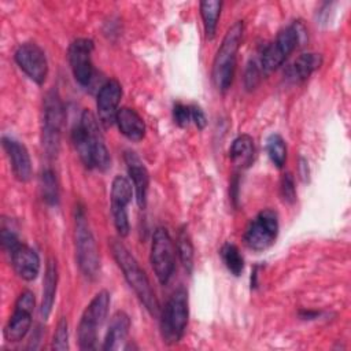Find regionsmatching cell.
<instances>
[{"instance_id":"ffe728a7","label":"cell","mask_w":351,"mask_h":351,"mask_svg":"<svg viewBox=\"0 0 351 351\" xmlns=\"http://www.w3.org/2000/svg\"><path fill=\"white\" fill-rule=\"evenodd\" d=\"M115 123L119 132L130 141H140L145 134V123L143 118L129 107H121L118 110Z\"/></svg>"},{"instance_id":"30bf717a","label":"cell","mask_w":351,"mask_h":351,"mask_svg":"<svg viewBox=\"0 0 351 351\" xmlns=\"http://www.w3.org/2000/svg\"><path fill=\"white\" fill-rule=\"evenodd\" d=\"M278 228L277 213L270 208L262 210L248 223L244 233V243L252 251H265L274 244Z\"/></svg>"},{"instance_id":"e0dca14e","label":"cell","mask_w":351,"mask_h":351,"mask_svg":"<svg viewBox=\"0 0 351 351\" xmlns=\"http://www.w3.org/2000/svg\"><path fill=\"white\" fill-rule=\"evenodd\" d=\"M1 141H3V148L7 152V156L10 159L11 169L15 178L21 182L29 181L32 177V160L26 147L21 141L7 136H4Z\"/></svg>"},{"instance_id":"7402d4cb","label":"cell","mask_w":351,"mask_h":351,"mask_svg":"<svg viewBox=\"0 0 351 351\" xmlns=\"http://www.w3.org/2000/svg\"><path fill=\"white\" fill-rule=\"evenodd\" d=\"M130 329V318L125 311H117L110 321L103 350L110 351V350H118L122 343L125 341L128 333Z\"/></svg>"},{"instance_id":"2e32d148","label":"cell","mask_w":351,"mask_h":351,"mask_svg":"<svg viewBox=\"0 0 351 351\" xmlns=\"http://www.w3.org/2000/svg\"><path fill=\"white\" fill-rule=\"evenodd\" d=\"M123 159H125V163H126V169H128L130 182L133 184V188H134L137 206L140 208H145V206H147V193H148V186H149L148 170H147L144 162L140 159V156L132 149L125 151Z\"/></svg>"},{"instance_id":"3957f363","label":"cell","mask_w":351,"mask_h":351,"mask_svg":"<svg viewBox=\"0 0 351 351\" xmlns=\"http://www.w3.org/2000/svg\"><path fill=\"white\" fill-rule=\"evenodd\" d=\"M244 32V25L241 21L234 22L228 32L217 51L213 63V81L218 90L225 92L230 88L234 69H236V58L237 51L240 48L241 37Z\"/></svg>"},{"instance_id":"5bb4252c","label":"cell","mask_w":351,"mask_h":351,"mask_svg":"<svg viewBox=\"0 0 351 351\" xmlns=\"http://www.w3.org/2000/svg\"><path fill=\"white\" fill-rule=\"evenodd\" d=\"M93 41L89 38H77L69 48V63L75 81L81 86L89 85L93 75L92 52Z\"/></svg>"},{"instance_id":"4dcf8cb0","label":"cell","mask_w":351,"mask_h":351,"mask_svg":"<svg viewBox=\"0 0 351 351\" xmlns=\"http://www.w3.org/2000/svg\"><path fill=\"white\" fill-rule=\"evenodd\" d=\"M280 195L284 203L292 204L296 200V186H295V180L291 173H285L281 178L280 182Z\"/></svg>"},{"instance_id":"603a6c76","label":"cell","mask_w":351,"mask_h":351,"mask_svg":"<svg viewBox=\"0 0 351 351\" xmlns=\"http://www.w3.org/2000/svg\"><path fill=\"white\" fill-rule=\"evenodd\" d=\"M254 155H255V145L251 136L241 134L237 138H234L229 149V158L237 167H241V169L248 167L254 160Z\"/></svg>"},{"instance_id":"9a60e30c","label":"cell","mask_w":351,"mask_h":351,"mask_svg":"<svg viewBox=\"0 0 351 351\" xmlns=\"http://www.w3.org/2000/svg\"><path fill=\"white\" fill-rule=\"evenodd\" d=\"M121 97L122 88L117 80H108L97 92L96 108L99 121L104 128H110L112 123H115Z\"/></svg>"},{"instance_id":"277c9868","label":"cell","mask_w":351,"mask_h":351,"mask_svg":"<svg viewBox=\"0 0 351 351\" xmlns=\"http://www.w3.org/2000/svg\"><path fill=\"white\" fill-rule=\"evenodd\" d=\"M74 239H75V256L82 274L95 280L100 270V256L96 240L89 228L85 211L81 206L75 207L74 214Z\"/></svg>"},{"instance_id":"484cf974","label":"cell","mask_w":351,"mask_h":351,"mask_svg":"<svg viewBox=\"0 0 351 351\" xmlns=\"http://www.w3.org/2000/svg\"><path fill=\"white\" fill-rule=\"evenodd\" d=\"M219 254H221V258H222L225 266L228 267V270L233 276H240L244 269V259H243L240 250L232 243H225L222 245Z\"/></svg>"},{"instance_id":"9c48e42d","label":"cell","mask_w":351,"mask_h":351,"mask_svg":"<svg viewBox=\"0 0 351 351\" xmlns=\"http://www.w3.org/2000/svg\"><path fill=\"white\" fill-rule=\"evenodd\" d=\"M149 261L159 282L167 284L176 266V245L166 228L154 230Z\"/></svg>"},{"instance_id":"1f68e13d","label":"cell","mask_w":351,"mask_h":351,"mask_svg":"<svg viewBox=\"0 0 351 351\" xmlns=\"http://www.w3.org/2000/svg\"><path fill=\"white\" fill-rule=\"evenodd\" d=\"M173 118L178 126H181V128L186 126L189 123V121H192L191 119V106L176 103L173 107Z\"/></svg>"},{"instance_id":"52a82bcc","label":"cell","mask_w":351,"mask_h":351,"mask_svg":"<svg viewBox=\"0 0 351 351\" xmlns=\"http://www.w3.org/2000/svg\"><path fill=\"white\" fill-rule=\"evenodd\" d=\"M64 123V106L59 93L49 90L43 103V147L48 156H56Z\"/></svg>"},{"instance_id":"ba28073f","label":"cell","mask_w":351,"mask_h":351,"mask_svg":"<svg viewBox=\"0 0 351 351\" xmlns=\"http://www.w3.org/2000/svg\"><path fill=\"white\" fill-rule=\"evenodd\" d=\"M110 307V293L97 292L85 307L78 324V344L81 350H95L97 343V329L107 317Z\"/></svg>"},{"instance_id":"f546056e","label":"cell","mask_w":351,"mask_h":351,"mask_svg":"<svg viewBox=\"0 0 351 351\" xmlns=\"http://www.w3.org/2000/svg\"><path fill=\"white\" fill-rule=\"evenodd\" d=\"M52 348L59 350V351L69 350V326H67V321L64 317H62L58 322L56 332L53 335Z\"/></svg>"},{"instance_id":"83f0119b","label":"cell","mask_w":351,"mask_h":351,"mask_svg":"<svg viewBox=\"0 0 351 351\" xmlns=\"http://www.w3.org/2000/svg\"><path fill=\"white\" fill-rule=\"evenodd\" d=\"M177 252L180 261L188 273L192 271L193 267V245L191 237L185 229H181L177 237Z\"/></svg>"},{"instance_id":"4fadbf2b","label":"cell","mask_w":351,"mask_h":351,"mask_svg":"<svg viewBox=\"0 0 351 351\" xmlns=\"http://www.w3.org/2000/svg\"><path fill=\"white\" fill-rule=\"evenodd\" d=\"M15 62L19 69L36 84L41 85L48 74L45 52L34 43H23L15 51Z\"/></svg>"},{"instance_id":"5b68a950","label":"cell","mask_w":351,"mask_h":351,"mask_svg":"<svg viewBox=\"0 0 351 351\" xmlns=\"http://www.w3.org/2000/svg\"><path fill=\"white\" fill-rule=\"evenodd\" d=\"M189 317L188 292L180 287L169 298L165 308L160 311V333L167 344L178 343L186 329Z\"/></svg>"},{"instance_id":"44dd1931","label":"cell","mask_w":351,"mask_h":351,"mask_svg":"<svg viewBox=\"0 0 351 351\" xmlns=\"http://www.w3.org/2000/svg\"><path fill=\"white\" fill-rule=\"evenodd\" d=\"M58 288V265L55 259H48L45 266V274L43 280V295H41V304H40V315L43 319H48L51 315L55 295Z\"/></svg>"},{"instance_id":"f1b7e54d","label":"cell","mask_w":351,"mask_h":351,"mask_svg":"<svg viewBox=\"0 0 351 351\" xmlns=\"http://www.w3.org/2000/svg\"><path fill=\"white\" fill-rule=\"evenodd\" d=\"M263 77V71H262V67H261V63H259V58L258 59H252L248 64H247V69H245V74H244V84H245V88L248 90L254 89L258 82L261 81V78Z\"/></svg>"},{"instance_id":"d6986e66","label":"cell","mask_w":351,"mask_h":351,"mask_svg":"<svg viewBox=\"0 0 351 351\" xmlns=\"http://www.w3.org/2000/svg\"><path fill=\"white\" fill-rule=\"evenodd\" d=\"M322 64V55L315 52H307L299 55L284 70V77L289 82L299 84L307 80Z\"/></svg>"},{"instance_id":"e575fe53","label":"cell","mask_w":351,"mask_h":351,"mask_svg":"<svg viewBox=\"0 0 351 351\" xmlns=\"http://www.w3.org/2000/svg\"><path fill=\"white\" fill-rule=\"evenodd\" d=\"M299 170H300V177L303 180H306V177H308V167H307V162L300 158V163H299Z\"/></svg>"},{"instance_id":"d6a6232c","label":"cell","mask_w":351,"mask_h":351,"mask_svg":"<svg viewBox=\"0 0 351 351\" xmlns=\"http://www.w3.org/2000/svg\"><path fill=\"white\" fill-rule=\"evenodd\" d=\"M0 237H1V245H3V248L7 251L8 255L21 244V241H19L18 237H16V234H15L12 230L7 229V228H3V229H1Z\"/></svg>"},{"instance_id":"836d02e7","label":"cell","mask_w":351,"mask_h":351,"mask_svg":"<svg viewBox=\"0 0 351 351\" xmlns=\"http://www.w3.org/2000/svg\"><path fill=\"white\" fill-rule=\"evenodd\" d=\"M191 119L199 129H204L207 125L206 115L199 106H191Z\"/></svg>"},{"instance_id":"8fae6325","label":"cell","mask_w":351,"mask_h":351,"mask_svg":"<svg viewBox=\"0 0 351 351\" xmlns=\"http://www.w3.org/2000/svg\"><path fill=\"white\" fill-rule=\"evenodd\" d=\"M133 185L125 176H117L111 184V214L115 229L121 237H126L130 230L128 204L133 196Z\"/></svg>"},{"instance_id":"7c38bea8","label":"cell","mask_w":351,"mask_h":351,"mask_svg":"<svg viewBox=\"0 0 351 351\" xmlns=\"http://www.w3.org/2000/svg\"><path fill=\"white\" fill-rule=\"evenodd\" d=\"M34 304H36V299H34V293L32 291L26 289L18 296V299L15 302L14 313L10 317V321L4 328V337L8 341L16 343V341H21L26 336V333L29 332L30 325H32V315H33Z\"/></svg>"},{"instance_id":"cb8c5ba5","label":"cell","mask_w":351,"mask_h":351,"mask_svg":"<svg viewBox=\"0 0 351 351\" xmlns=\"http://www.w3.org/2000/svg\"><path fill=\"white\" fill-rule=\"evenodd\" d=\"M221 8H222V1H218V0L200 1V15L203 19L204 33L208 40L214 38L215 36Z\"/></svg>"},{"instance_id":"ac0fdd59","label":"cell","mask_w":351,"mask_h":351,"mask_svg":"<svg viewBox=\"0 0 351 351\" xmlns=\"http://www.w3.org/2000/svg\"><path fill=\"white\" fill-rule=\"evenodd\" d=\"M11 263L15 270V273L26 280V281H33L40 271V256L38 254L30 248L26 244H19L11 254Z\"/></svg>"},{"instance_id":"4316f807","label":"cell","mask_w":351,"mask_h":351,"mask_svg":"<svg viewBox=\"0 0 351 351\" xmlns=\"http://www.w3.org/2000/svg\"><path fill=\"white\" fill-rule=\"evenodd\" d=\"M266 151H267V155L271 160V163L281 169L284 165H285V160H287V145H285V141L284 138L277 134V133H273L267 137L266 140Z\"/></svg>"},{"instance_id":"7a4b0ae2","label":"cell","mask_w":351,"mask_h":351,"mask_svg":"<svg viewBox=\"0 0 351 351\" xmlns=\"http://www.w3.org/2000/svg\"><path fill=\"white\" fill-rule=\"evenodd\" d=\"M111 251H112L114 259L117 261L119 269L123 273L125 280L128 281L129 287L134 291L138 300L144 304L145 310L151 315L158 317L160 314L158 299L155 296V292L151 287V282L145 271L140 267L136 258L119 240H111Z\"/></svg>"},{"instance_id":"d4e9b609","label":"cell","mask_w":351,"mask_h":351,"mask_svg":"<svg viewBox=\"0 0 351 351\" xmlns=\"http://www.w3.org/2000/svg\"><path fill=\"white\" fill-rule=\"evenodd\" d=\"M41 195L48 206H56L59 202V185L56 174L51 169H45L41 173Z\"/></svg>"},{"instance_id":"6da1fadb","label":"cell","mask_w":351,"mask_h":351,"mask_svg":"<svg viewBox=\"0 0 351 351\" xmlns=\"http://www.w3.org/2000/svg\"><path fill=\"white\" fill-rule=\"evenodd\" d=\"M71 140L85 167L101 171L110 167V154L92 111H82L78 125L71 132Z\"/></svg>"},{"instance_id":"8992f818","label":"cell","mask_w":351,"mask_h":351,"mask_svg":"<svg viewBox=\"0 0 351 351\" xmlns=\"http://www.w3.org/2000/svg\"><path fill=\"white\" fill-rule=\"evenodd\" d=\"M303 32V25L300 22H293L282 29L277 37L265 47L259 55V63L263 74L274 71L285 62L300 43Z\"/></svg>"}]
</instances>
